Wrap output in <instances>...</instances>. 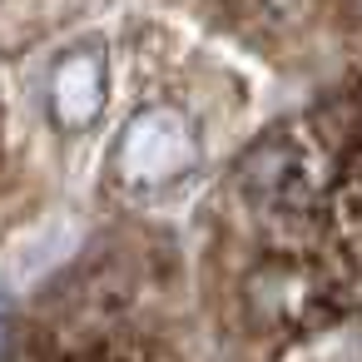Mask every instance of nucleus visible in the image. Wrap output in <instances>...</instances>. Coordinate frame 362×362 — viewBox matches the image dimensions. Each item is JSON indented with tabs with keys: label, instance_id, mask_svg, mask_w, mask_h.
Segmentation results:
<instances>
[{
	"label": "nucleus",
	"instance_id": "nucleus-1",
	"mask_svg": "<svg viewBox=\"0 0 362 362\" xmlns=\"http://www.w3.org/2000/svg\"><path fill=\"white\" fill-rule=\"evenodd\" d=\"M194 159V134L174 110H144L119 139V179L129 184H164L184 174Z\"/></svg>",
	"mask_w": 362,
	"mask_h": 362
},
{
	"label": "nucleus",
	"instance_id": "nucleus-2",
	"mask_svg": "<svg viewBox=\"0 0 362 362\" xmlns=\"http://www.w3.org/2000/svg\"><path fill=\"white\" fill-rule=\"evenodd\" d=\"M50 105H55V119L65 129H85L95 124L100 105H105V75H100V60L95 55H70L55 80H50Z\"/></svg>",
	"mask_w": 362,
	"mask_h": 362
}]
</instances>
